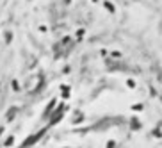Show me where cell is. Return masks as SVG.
Returning a JSON list of instances; mask_svg holds the SVG:
<instances>
[{
	"mask_svg": "<svg viewBox=\"0 0 162 148\" xmlns=\"http://www.w3.org/2000/svg\"><path fill=\"white\" fill-rule=\"evenodd\" d=\"M105 7H107V11H111V13H114V5H112L111 2H105Z\"/></svg>",
	"mask_w": 162,
	"mask_h": 148,
	"instance_id": "6da1fadb",
	"label": "cell"
},
{
	"mask_svg": "<svg viewBox=\"0 0 162 148\" xmlns=\"http://www.w3.org/2000/svg\"><path fill=\"white\" fill-rule=\"evenodd\" d=\"M132 129H134V130H137V129H139V123H137V120H136V118L132 120Z\"/></svg>",
	"mask_w": 162,
	"mask_h": 148,
	"instance_id": "7a4b0ae2",
	"label": "cell"
},
{
	"mask_svg": "<svg viewBox=\"0 0 162 148\" xmlns=\"http://www.w3.org/2000/svg\"><path fill=\"white\" fill-rule=\"evenodd\" d=\"M134 111H143V104H136L134 105Z\"/></svg>",
	"mask_w": 162,
	"mask_h": 148,
	"instance_id": "3957f363",
	"label": "cell"
}]
</instances>
